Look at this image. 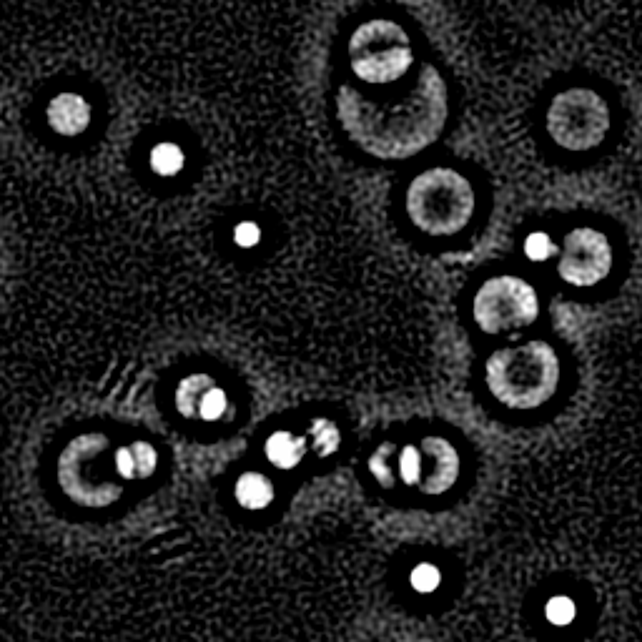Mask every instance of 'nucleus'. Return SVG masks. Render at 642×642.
Here are the masks:
<instances>
[{
  "mask_svg": "<svg viewBox=\"0 0 642 642\" xmlns=\"http://www.w3.org/2000/svg\"><path fill=\"white\" fill-rule=\"evenodd\" d=\"M337 113L347 136L379 161H404L432 146L447 123V83L434 66H422L397 96H367L342 86Z\"/></svg>",
  "mask_w": 642,
  "mask_h": 642,
  "instance_id": "obj_1",
  "label": "nucleus"
},
{
  "mask_svg": "<svg viewBox=\"0 0 642 642\" xmlns=\"http://www.w3.org/2000/svg\"><path fill=\"white\" fill-rule=\"evenodd\" d=\"M560 359L547 342L497 349L485 367L487 389L507 409H537L557 392Z\"/></svg>",
  "mask_w": 642,
  "mask_h": 642,
  "instance_id": "obj_2",
  "label": "nucleus"
},
{
  "mask_svg": "<svg viewBox=\"0 0 642 642\" xmlns=\"http://www.w3.org/2000/svg\"><path fill=\"white\" fill-rule=\"evenodd\" d=\"M474 214V189L459 171H422L407 189V216L422 234L452 236L469 224Z\"/></svg>",
  "mask_w": 642,
  "mask_h": 642,
  "instance_id": "obj_3",
  "label": "nucleus"
},
{
  "mask_svg": "<svg viewBox=\"0 0 642 642\" xmlns=\"http://www.w3.org/2000/svg\"><path fill=\"white\" fill-rule=\"evenodd\" d=\"M414 63L407 31L394 21H369L349 38V66L369 86H392Z\"/></svg>",
  "mask_w": 642,
  "mask_h": 642,
  "instance_id": "obj_4",
  "label": "nucleus"
},
{
  "mask_svg": "<svg viewBox=\"0 0 642 642\" xmlns=\"http://www.w3.org/2000/svg\"><path fill=\"white\" fill-rule=\"evenodd\" d=\"M108 447L111 444L103 434L88 432L71 439L58 457V485L76 505L108 507L121 500V485L103 477V467L98 462Z\"/></svg>",
  "mask_w": 642,
  "mask_h": 642,
  "instance_id": "obj_5",
  "label": "nucleus"
},
{
  "mask_svg": "<svg viewBox=\"0 0 642 642\" xmlns=\"http://www.w3.org/2000/svg\"><path fill=\"white\" fill-rule=\"evenodd\" d=\"M547 133L567 151H590L610 133V108L590 88H567L547 108Z\"/></svg>",
  "mask_w": 642,
  "mask_h": 642,
  "instance_id": "obj_6",
  "label": "nucleus"
},
{
  "mask_svg": "<svg viewBox=\"0 0 642 642\" xmlns=\"http://www.w3.org/2000/svg\"><path fill=\"white\" fill-rule=\"evenodd\" d=\"M472 314L485 334L512 332L535 324L540 316V299L527 281L517 276H495L477 289Z\"/></svg>",
  "mask_w": 642,
  "mask_h": 642,
  "instance_id": "obj_7",
  "label": "nucleus"
},
{
  "mask_svg": "<svg viewBox=\"0 0 642 642\" xmlns=\"http://www.w3.org/2000/svg\"><path fill=\"white\" fill-rule=\"evenodd\" d=\"M612 271V246L595 229H572L565 236L557 274L572 286H595Z\"/></svg>",
  "mask_w": 642,
  "mask_h": 642,
  "instance_id": "obj_8",
  "label": "nucleus"
},
{
  "mask_svg": "<svg viewBox=\"0 0 642 642\" xmlns=\"http://www.w3.org/2000/svg\"><path fill=\"white\" fill-rule=\"evenodd\" d=\"M422 449L434 459L432 474L422 485L424 495H444L457 485L459 472H462V459L459 452L442 437H427L422 442Z\"/></svg>",
  "mask_w": 642,
  "mask_h": 642,
  "instance_id": "obj_9",
  "label": "nucleus"
},
{
  "mask_svg": "<svg viewBox=\"0 0 642 642\" xmlns=\"http://www.w3.org/2000/svg\"><path fill=\"white\" fill-rule=\"evenodd\" d=\"M48 126L61 136H81L91 126V106L78 93H61L48 103Z\"/></svg>",
  "mask_w": 642,
  "mask_h": 642,
  "instance_id": "obj_10",
  "label": "nucleus"
},
{
  "mask_svg": "<svg viewBox=\"0 0 642 642\" xmlns=\"http://www.w3.org/2000/svg\"><path fill=\"white\" fill-rule=\"evenodd\" d=\"M116 472L123 479H148L158 467V452L148 442H133L131 447H121L113 457Z\"/></svg>",
  "mask_w": 642,
  "mask_h": 642,
  "instance_id": "obj_11",
  "label": "nucleus"
},
{
  "mask_svg": "<svg viewBox=\"0 0 642 642\" xmlns=\"http://www.w3.org/2000/svg\"><path fill=\"white\" fill-rule=\"evenodd\" d=\"M264 452L266 459H269L276 469H294L306 454V442L304 437H296V434L281 429V432L269 434V439H266L264 444Z\"/></svg>",
  "mask_w": 642,
  "mask_h": 642,
  "instance_id": "obj_12",
  "label": "nucleus"
},
{
  "mask_svg": "<svg viewBox=\"0 0 642 642\" xmlns=\"http://www.w3.org/2000/svg\"><path fill=\"white\" fill-rule=\"evenodd\" d=\"M234 495L236 502H239L244 510H264V507H269L271 500H274V485H271V479L264 477V474L244 472L236 479Z\"/></svg>",
  "mask_w": 642,
  "mask_h": 642,
  "instance_id": "obj_13",
  "label": "nucleus"
},
{
  "mask_svg": "<svg viewBox=\"0 0 642 642\" xmlns=\"http://www.w3.org/2000/svg\"><path fill=\"white\" fill-rule=\"evenodd\" d=\"M214 379L209 374H191L184 382H179L176 387V409L181 417L186 419H199V404L204 399L206 389L214 387Z\"/></svg>",
  "mask_w": 642,
  "mask_h": 642,
  "instance_id": "obj_14",
  "label": "nucleus"
},
{
  "mask_svg": "<svg viewBox=\"0 0 642 642\" xmlns=\"http://www.w3.org/2000/svg\"><path fill=\"white\" fill-rule=\"evenodd\" d=\"M151 169L158 176H176L184 169V151L176 143H158L151 151Z\"/></svg>",
  "mask_w": 642,
  "mask_h": 642,
  "instance_id": "obj_15",
  "label": "nucleus"
},
{
  "mask_svg": "<svg viewBox=\"0 0 642 642\" xmlns=\"http://www.w3.org/2000/svg\"><path fill=\"white\" fill-rule=\"evenodd\" d=\"M311 437H314V449L319 457H329L339 449L342 444V432L334 422L329 419H314L311 422Z\"/></svg>",
  "mask_w": 642,
  "mask_h": 642,
  "instance_id": "obj_16",
  "label": "nucleus"
},
{
  "mask_svg": "<svg viewBox=\"0 0 642 642\" xmlns=\"http://www.w3.org/2000/svg\"><path fill=\"white\" fill-rule=\"evenodd\" d=\"M226 407H229V399H226V392L214 384L211 389H206L204 399H201L199 419H204V422H214V419L224 417Z\"/></svg>",
  "mask_w": 642,
  "mask_h": 642,
  "instance_id": "obj_17",
  "label": "nucleus"
},
{
  "mask_svg": "<svg viewBox=\"0 0 642 642\" xmlns=\"http://www.w3.org/2000/svg\"><path fill=\"white\" fill-rule=\"evenodd\" d=\"M399 474H402L404 485H419V479H422V457H419V449L414 444L404 447L402 454H399Z\"/></svg>",
  "mask_w": 642,
  "mask_h": 642,
  "instance_id": "obj_18",
  "label": "nucleus"
},
{
  "mask_svg": "<svg viewBox=\"0 0 642 642\" xmlns=\"http://www.w3.org/2000/svg\"><path fill=\"white\" fill-rule=\"evenodd\" d=\"M557 251L560 249L555 246V241H552L547 234H542V231H535V234L527 236L525 254L530 256L532 261H545L547 256H555Z\"/></svg>",
  "mask_w": 642,
  "mask_h": 642,
  "instance_id": "obj_19",
  "label": "nucleus"
},
{
  "mask_svg": "<svg viewBox=\"0 0 642 642\" xmlns=\"http://www.w3.org/2000/svg\"><path fill=\"white\" fill-rule=\"evenodd\" d=\"M545 615L552 625H570L575 620V602L570 597H552L545 607Z\"/></svg>",
  "mask_w": 642,
  "mask_h": 642,
  "instance_id": "obj_20",
  "label": "nucleus"
},
{
  "mask_svg": "<svg viewBox=\"0 0 642 642\" xmlns=\"http://www.w3.org/2000/svg\"><path fill=\"white\" fill-rule=\"evenodd\" d=\"M442 582V575L434 565H417L412 570V587L417 592H434Z\"/></svg>",
  "mask_w": 642,
  "mask_h": 642,
  "instance_id": "obj_21",
  "label": "nucleus"
},
{
  "mask_svg": "<svg viewBox=\"0 0 642 642\" xmlns=\"http://www.w3.org/2000/svg\"><path fill=\"white\" fill-rule=\"evenodd\" d=\"M389 449H394V444H384V447H379L377 452L372 454V459H369V469H372V474L379 479V482H382L384 487H394V477H392V472H389L387 462H384V457H387Z\"/></svg>",
  "mask_w": 642,
  "mask_h": 642,
  "instance_id": "obj_22",
  "label": "nucleus"
},
{
  "mask_svg": "<svg viewBox=\"0 0 642 642\" xmlns=\"http://www.w3.org/2000/svg\"><path fill=\"white\" fill-rule=\"evenodd\" d=\"M234 239H236V244L239 246H244V249H251V246H256V241L261 239V231H259V226L256 224H251V221H244V224H239L236 226V231H234Z\"/></svg>",
  "mask_w": 642,
  "mask_h": 642,
  "instance_id": "obj_23",
  "label": "nucleus"
}]
</instances>
